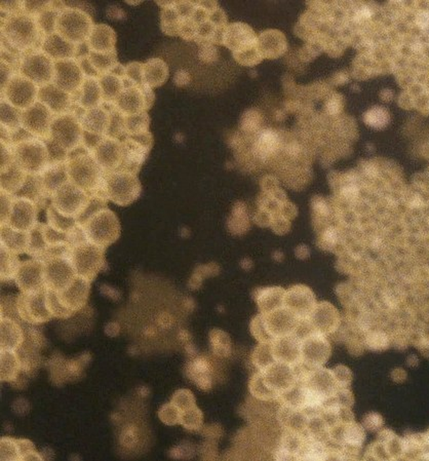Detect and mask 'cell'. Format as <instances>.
Listing matches in <instances>:
<instances>
[{
  "mask_svg": "<svg viewBox=\"0 0 429 461\" xmlns=\"http://www.w3.org/2000/svg\"><path fill=\"white\" fill-rule=\"evenodd\" d=\"M14 308L21 320L29 324H43L53 318L45 303V289L41 292L21 293L17 297Z\"/></svg>",
  "mask_w": 429,
  "mask_h": 461,
  "instance_id": "13",
  "label": "cell"
},
{
  "mask_svg": "<svg viewBox=\"0 0 429 461\" xmlns=\"http://www.w3.org/2000/svg\"><path fill=\"white\" fill-rule=\"evenodd\" d=\"M41 37L36 19L25 12L10 14L2 20L1 39L21 54L35 49Z\"/></svg>",
  "mask_w": 429,
  "mask_h": 461,
  "instance_id": "2",
  "label": "cell"
},
{
  "mask_svg": "<svg viewBox=\"0 0 429 461\" xmlns=\"http://www.w3.org/2000/svg\"><path fill=\"white\" fill-rule=\"evenodd\" d=\"M93 18L89 12L74 6L61 10L56 23V33L75 45L87 43L93 30Z\"/></svg>",
  "mask_w": 429,
  "mask_h": 461,
  "instance_id": "3",
  "label": "cell"
},
{
  "mask_svg": "<svg viewBox=\"0 0 429 461\" xmlns=\"http://www.w3.org/2000/svg\"><path fill=\"white\" fill-rule=\"evenodd\" d=\"M114 108L125 116L146 111L145 100L141 88L127 85L115 101Z\"/></svg>",
  "mask_w": 429,
  "mask_h": 461,
  "instance_id": "27",
  "label": "cell"
},
{
  "mask_svg": "<svg viewBox=\"0 0 429 461\" xmlns=\"http://www.w3.org/2000/svg\"><path fill=\"white\" fill-rule=\"evenodd\" d=\"M14 73L16 72H14V67L12 65L1 61V90L6 87V83Z\"/></svg>",
  "mask_w": 429,
  "mask_h": 461,
  "instance_id": "53",
  "label": "cell"
},
{
  "mask_svg": "<svg viewBox=\"0 0 429 461\" xmlns=\"http://www.w3.org/2000/svg\"><path fill=\"white\" fill-rule=\"evenodd\" d=\"M121 141L123 144V161L119 170L137 174L151 148V135L148 132L142 135L127 136Z\"/></svg>",
  "mask_w": 429,
  "mask_h": 461,
  "instance_id": "14",
  "label": "cell"
},
{
  "mask_svg": "<svg viewBox=\"0 0 429 461\" xmlns=\"http://www.w3.org/2000/svg\"><path fill=\"white\" fill-rule=\"evenodd\" d=\"M39 102L48 107L54 115L71 112L73 96L59 89L53 83L39 88Z\"/></svg>",
  "mask_w": 429,
  "mask_h": 461,
  "instance_id": "21",
  "label": "cell"
},
{
  "mask_svg": "<svg viewBox=\"0 0 429 461\" xmlns=\"http://www.w3.org/2000/svg\"><path fill=\"white\" fill-rule=\"evenodd\" d=\"M418 26L421 27L422 29H426L429 27V12H423L418 16L417 18Z\"/></svg>",
  "mask_w": 429,
  "mask_h": 461,
  "instance_id": "57",
  "label": "cell"
},
{
  "mask_svg": "<svg viewBox=\"0 0 429 461\" xmlns=\"http://www.w3.org/2000/svg\"><path fill=\"white\" fill-rule=\"evenodd\" d=\"M14 161L28 175H41L51 163L45 140L30 137L12 145Z\"/></svg>",
  "mask_w": 429,
  "mask_h": 461,
  "instance_id": "5",
  "label": "cell"
},
{
  "mask_svg": "<svg viewBox=\"0 0 429 461\" xmlns=\"http://www.w3.org/2000/svg\"><path fill=\"white\" fill-rule=\"evenodd\" d=\"M1 380L14 382L22 370L18 354L14 351H1Z\"/></svg>",
  "mask_w": 429,
  "mask_h": 461,
  "instance_id": "36",
  "label": "cell"
},
{
  "mask_svg": "<svg viewBox=\"0 0 429 461\" xmlns=\"http://www.w3.org/2000/svg\"><path fill=\"white\" fill-rule=\"evenodd\" d=\"M89 51L111 52L116 51V33L107 24H95L87 41Z\"/></svg>",
  "mask_w": 429,
  "mask_h": 461,
  "instance_id": "25",
  "label": "cell"
},
{
  "mask_svg": "<svg viewBox=\"0 0 429 461\" xmlns=\"http://www.w3.org/2000/svg\"><path fill=\"white\" fill-rule=\"evenodd\" d=\"M69 181L90 194L104 196L103 184L105 173L98 165L91 152H83L69 154L67 159Z\"/></svg>",
  "mask_w": 429,
  "mask_h": 461,
  "instance_id": "1",
  "label": "cell"
},
{
  "mask_svg": "<svg viewBox=\"0 0 429 461\" xmlns=\"http://www.w3.org/2000/svg\"><path fill=\"white\" fill-rule=\"evenodd\" d=\"M48 249H49V246H48L43 234V223L39 222V224L30 232L26 254L32 257L33 259L43 261L45 255H47Z\"/></svg>",
  "mask_w": 429,
  "mask_h": 461,
  "instance_id": "38",
  "label": "cell"
},
{
  "mask_svg": "<svg viewBox=\"0 0 429 461\" xmlns=\"http://www.w3.org/2000/svg\"><path fill=\"white\" fill-rule=\"evenodd\" d=\"M25 340L24 332L14 318H1V351H18Z\"/></svg>",
  "mask_w": 429,
  "mask_h": 461,
  "instance_id": "30",
  "label": "cell"
},
{
  "mask_svg": "<svg viewBox=\"0 0 429 461\" xmlns=\"http://www.w3.org/2000/svg\"><path fill=\"white\" fill-rule=\"evenodd\" d=\"M16 196L28 198V200L36 203L41 207L43 205V202L45 203V201L48 198L47 196H45V190H43L41 175L27 176L24 186L17 194Z\"/></svg>",
  "mask_w": 429,
  "mask_h": 461,
  "instance_id": "34",
  "label": "cell"
},
{
  "mask_svg": "<svg viewBox=\"0 0 429 461\" xmlns=\"http://www.w3.org/2000/svg\"><path fill=\"white\" fill-rule=\"evenodd\" d=\"M150 119L147 112L138 113V114L125 116V133L127 136L142 135L148 133L149 130Z\"/></svg>",
  "mask_w": 429,
  "mask_h": 461,
  "instance_id": "41",
  "label": "cell"
},
{
  "mask_svg": "<svg viewBox=\"0 0 429 461\" xmlns=\"http://www.w3.org/2000/svg\"><path fill=\"white\" fill-rule=\"evenodd\" d=\"M29 238H30V232H21V230L14 229L6 224H1V227H0L1 248L16 255L27 253Z\"/></svg>",
  "mask_w": 429,
  "mask_h": 461,
  "instance_id": "29",
  "label": "cell"
},
{
  "mask_svg": "<svg viewBox=\"0 0 429 461\" xmlns=\"http://www.w3.org/2000/svg\"><path fill=\"white\" fill-rule=\"evenodd\" d=\"M91 282L77 276V278L64 290L56 292L59 303L71 314L85 307L89 299Z\"/></svg>",
  "mask_w": 429,
  "mask_h": 461,
  "instance_id": "20",
  "label": "cell"
},
{
  "mask_svg": "<svg viewBox=\"0 0 429 461\" xmlns=\"http://www.w3.org/2000/svg\"><path fill=\"white\" fill-rule=\"evenodd\" d=\"M81 45H75L63 39L58 33L41 39V49L54 61L77 58Z\"/></svg>",
  "mask_w": 429,
  "mask_h": 461,
  "instance_id": "23",
  "label": "cell"
},
{
  "mask_svg": "<svg viewBox=\"0 0 429 461\" xmlns=\"http://www.w3.org/2000/svg\"><path fill=\"white\" fill-rule=\"evenodd\" d=\"M357 188L353 187V186H348V187L345 188V189L343 190V194H344V196H346V198H353V196H357Z\"/></svg>",
  "mask_w": 429,
  "mask_h": 461,
  "instance_id": "58",
  "label": "cell"
},
{
  "mask_svg": "<svg viewBox=\"0 0 429 461\" xmlns=\"http://www.w3.org/2000/svg\"><path fill=\"white\" fill-rule=\"evenodd\" d=\"M85 79L77 58L54 61L53 83L62 91L74 95L81 90Z\"/></svg>",
  "mask_w": 429,
  "mask_h": 461,
  "instance_id": "16",
  "label": "cell"
},
{
  "mask_svg": "<svg viewBox=\"0 0 429 461\" xmlns=\"http://www.w3.org/2000/svg\"><path fill=\"white\" fill-rule=\"evenodd\" d=\"M54 115L39 101L22 112V127L33 137L48 140Z\"/></svg>",
  "mask_w": 429,
  "mask_h": 461,
  "instance_id": "15",
  "label": "cell"
},
{
  "mask_svg": "<svg viewBox=\"0 0 429 461\" xmlns=\"http://www.w3.org/2000/svg\"><path fill=\"white\" fill-rule=\"evenodd\" d=\"M216 51L217 50H215L213 45H205L202 52H200V58H202V60L207 61V62L214 61L217 58V52Z\"/></svg>",
  "mask_w": 429,
  "mask_h": 461,
  "instance_id": "54",
  "label": "cell"
},
{
  "mask_svg": "<svg viewBox=\"0 0 429 461\" xmlns=\"http://www.w3.org/2000/svg\"><path fill=\"white\" fill-rule=\"evenodd\" d=\"M14 280L22 293H36L45 290L43 262L37 259L20 262Z\"/></svg>",
  "mask_w": 429,
  "mask_h": 461,
  "instance_id": "17",
  "label": "cell"
},
{
  "mask_svg": "<svg viewBox=\"0 0 429 461\" xmlns=\"http://www.w3.org/2000/svg\"><path fill=\"white\" fill-rule=\"evenodd\" d=\"M99 81L102 94H103L104 102L108 103V104L114 105L117 98L127 88L125 79L113 72L101 75V76H99Z\"/></svg>",
  "mask_w": 429,
  "mask_h": 461,
  "instance_id": "33",
  "label": "cell"
},
{
  "mask_svg": "<svg viewBox=\"0 0 429 461\" xmlns=\"http://www.w3.org/2000/svg\"><path fill=\"white\" fill-rule=\"evenodd\" d=\"M27 176L28 174L23 171L17 165L16 161H14L8 169L1 171V178H0L1 192L10 194V196H17V194L24 186Z\"/></svg>",
  "mask_w": 429,
  "mask_h": 461,
  "instance_id": "31",
  "label": "cell"
},
{
  "mask_svg": "<svg viewBox=\"0 0 429 461\" xmlns=\"http://www.w3.org/2000/svg\"><path fill=\"white\" fill-rule=\"evenodd\" d=\"M87 240L100 248L106 249L116 242L121 234V224L114 212L108 207L92 216L83 225Z\"/></svg>",
  "mask_w": 429,
  "mask_h": 461,
  "instance_id": "7",
  "label": "cell"
},
{
  "mask_svg": "<svg viewBox=\"0 0 429 461\" xmlns=\"http://www.w3.org/2000/svg\"><path fill=\"white\" fill-rule=\"evenodd\" d=\"M90 198L91 194L68 182L54 192L51 204L59 213L77 220L89 204Z\"/></svg>",
  "mask_w": 429,
  "mask_h": 461,
  "instance_id": "10",
  "label": "cell"
},
{
  "mask_svg": "<svg viewBox=\"0 0 429 461\" xmlns=\"http://www.w3.org/2000/svg\"><path fill=\"white\" fill-rule=\"evenodd\" d=\"M63 8H65L63 2L53 1L50 8L35 18L43 37L56 33V19Z\"/></svg>",
  "mask_w": 429,
  "mask_h": 461,
  "instance_id": "35",
  "label": "cell"
},
{
  "mask_svg": "<svg viewBox=\"0 0 429 461\" xmlns=\"http://www.w3.org/2000/svg\"><path fill=\"white\" fill-rule=\"evenodd\" d=\"M180 18L177 10L175 8V3L171 2L169 6L163 8L161 12V28L163 32L169 35L179 34Z\"/></svg>",
  "mask_w": 429,
  "mask_h": 461,
  "instance_id": "42",
  "label": "cell"
},
{
  "mask_svg": "<svg viewBox=\"0 0 429 461\" xmlns=\"http://www.w3.org/2000/svg\"><path fill=\"white\" fill-rule=\"evenodd\" d=\"M18 70L39 88L43 87L53 83L54 61L41 48H35L22 54Z\"/></svg>",
  "mask_w": 429,
  "mask_h": 461,
  "instance_id": "8",
  "label": "cell"
},
{
  "mask_svg": "<svg viewBox=\"0 0 429 461\" xmlns=\"http://www.w3.org/2000/svg\"><path fill=\"white\" fill-rule=\"evenodd\" d=\"M66 161L51 163L41 174L43 190L48 198H51L59 188L70 182Z\"/></svg>",
  "mask_w": 429,
  "mask_h": 461,
  "instance_id": "26",
  "label": "cell"
},
{
  "mask_svg": "<svg viewBox=\"0 0 429 461\" xmlns=\"http://www.w3.org/2000/svg\"><path fill=\"white\" fill-rule=\"evenodd\" d=\"M79 92L77 105L83 110L97 108L104 103L99 77H85Z\"/></svg>",
  "mask_w": 429,
  "mask_h": 461,
  "instance_id": "28",
  "label": "cell"
},
{
  "mask_svg": "<svg viewBox=\"0 0 429 461\" xmlns=\"http://www.w3.org/2000/svg\"><path fill=\"white\" fill-rule=\"evenodd\" d=\"M1 113V127L8 131L14 133L22 127V110L12 106L6 100L2 99L0 103Z\"/></svg>",
  "mask_w": 429,
  "mask_h": 461,
  "instance_id": "37",
  "label": "cell"
},
{
  "mask_svg": "<svg viewBox=\"0 0 429 461\" xmlns=\"http://www.w3.org/2000/svg\"><path fill=\"white\" fill-rule=\"evenodd\" d=\"M144 83L148 87L158 88L163 85L169 76V68L165 61L154 58L144 63Z\"/></svg>",
  "mask_w": 429,
  "mask_h": 461,
  "instance_id": "32",
  "label": "cell"
},
{
  "mask_svg": "<svg viewBox=\"0 0 429 461\" xmlns=\"http://www.w3.org/2000/svg\"><path fill=\"white\" fill-rule=\"evenodd\" d=\"M77 61H79V66H81V71H83L85 77H99V75H98V73L94 69L91 61H90L87 52V54H81V56L77 57Z\"/></svg>",
  "mask_w": 429,
  "mask_h": 461,
  "instance_id": "50",
  "label": "cell"
},
{
  "mask_svg": "<svg viewBox=\"0 0 429 461\" xmlns=\"http://www.w3.org/2000/svg\"><path fill=\"white\" fill-rule=\"evenodd\" d=\"M83 129L76 113L54 115L50 131L49 141L66 152L72 154L83 143Z\"/></svg>",
  "mask_w": 429,
  "mask_h": 461,
  "instance_id": "6",
  "label": "cell"
},
{
  "mask_svg": "<svg viewBox=\"0 0 429 461\" xmlns=\"http://www.w3.org/2000/svg\"><path fill=\"white\" fill-rule=\"evenodd\" d=\"M141 90L143 92L144 100H145L146 111L149 110L154 105L156 96H154L151 88L148 87V85H143V87H141Z\"/></svg>",
  "mask_w": 429,
  "mask_h": 461,
  "instance_id": "55",
  "label": "cell"
},
{
  "mask_svg": "<svg viewBox=\"0 0 429 461\" xmlns=\"http://www.w3.org/2000/svg\"><path fill=\"white\" fill-rule=\"evenodd\" d=\"M174 81H175L176 85H187V83H189L190 81L189 74H188V73L184 70L178 71L177 74H176L175 79H174Z\"/></svg>",
  "mask_w": 429,
  "mask_h": 461,
  "instance_id": "56",
  "label": "cell"
},
{
  "mask_svg": "<svg viewBox=\"0 0 429 461\" xmlns=\"http://www.w3.org/2000/svg\"><path fill=\"white\" fill-rule=\"evenodd\" d=\"M1 460H41L35 451L34 446L28 440L12 439L4 437L0 441Z\"/></svg>",
  "mask_w": 429,
  "mask_h": 461,
  "instance_id": "22",
  "label": "cell"
},
{
  "mask_svg": "<svg viewBox=\"0 0 429 461\" xmlns=\"http://www.w3.org/2000/svg\"><path fill=\"white\" fill-rule=\"evenodd\" d=\"M144 63L131 62L125 66V81L129 83V85L141 88L145 85L144 83Z\"/></svg>",
  "mask_w": 429,
  "mask_h": 461,
  "instance_id": "45",
  "label": "cell"
},
{
  "mask_svg": "<svg viewBox=\"0 0 429 461\" xmlns=\"http://www.w3.org/2000/svg\"><path fill=\"white\" fill-rule=\"evenodd\" d=\"M92 154L104 173L117 171L123 161V141L106 136Z\"/></svg>",
  "mask_w": 429,
  "mask_h": 461,
  "instance_id": "19",
  "label": "cell"
},
{
  "mask_svg": "<svg viewBox=\"0 0 429 461\" xmlns=\"http://www.w3.org/2000/svg\"><path fill=\"white\" fill-rule=\"evenodd\" d=\"M52 3L53 1H24V12L36 18L41 12L50 8Z\"/></svg>",
  "mask_w": 429,
  "mask_h": 461,
  "instance_id": "47",
  "label": "cell"
},
{
  "mask_svg": "<svg viewBox=\"0 0 429 461\" xmlns=\"http://www.w3.org/2000/svg\"><path fill=\"white\" fill-rule=\"evenodd\" d=\"M107 137L118 140H123L127 137L125 115H123V113L119 112L115 108L110 110V123H109Z\"/></svg>",
  "mask_w": 429,
  "mask_h": 461,
  "instance_id": "43",
  "label": "cell"
},
{
  "mask_svg": "<svg viewBox=\"0 0 429 461\" xmlns=\"http://www.w3.org/2000/svg\"><path fill=\"white\" fill-rule=\"evenodd\" d=\"M45 303H47L48 309L51 312L53 318H66L72 316L68 310L65 309L59 303L56 292L47 288H45Z\"/></svg>",
  "mask_w": 429,
  "mask_h": 461,
  "instance_id": "46",
  "label": "cell"
},
{
  "mask_svg": "<svg viewBox=\"0 0 429 461\" xmlns=\"http://www.w3.org/2000/svg\"><path fill=\"white\" fill-rule=\"evenodd\" d=\"M0 6L2 12H6L8 16L24 12V1H2Z\"/></svg>",
  "mask_w": 429,
  "mask_h": 461,
  "instance_id": "51",
  "label": "cell"
},
{
  "mask_svg": "<svg viewBox=\"0 0 429 461\" xmlns=\"http://www.w3.org/2000/svg\"><path fill=\"white\" fill-rule=\"evenodd\" d=\"M366 121L372 127H382L387 123V114L382 109H374L366 116Z\"/></svg>",
  "mask_w": 429,
  "mask_h": 461,
  "instance_id": "48",
  "label": "cell"
},
{
  "mask_svg": "<svg viewBox=\"0 0 429 461\" xmlns=\"http://www.w3.org/2000/svg\"><path fill=\"white\" fill-rule=\"evenodd\" d=\"M79 117L83 131L103 137L107 136L110 110L100 106L90 110H83Z\"/></svg>",
  "mask_w": 429,
  "mask_h": 461,
  "instance_id": "24",
  "label": "cell"
},
{
  "mask_svg": "<svg viewBox=\"0 0 429 461\" xmlns=\"http://www.w3.org/2000/svg\"><path fill=\"white\" fill-rule=\"evenodd\" d=\"M142 186L137 174L117 171L105 173L103 192L108 201L115 205L125 207L133 204L141 194Z\"/></svg>",
  "mask_w": 429,
  "mask_h": 461,
  "instance_id": "4",
  "label": "cell"
},
{
  "mask_svg": "<svg viewBox=\"0 0 429 461\" xmlns=\"http://www.w3.org/2000/svg\"><path fill=\"white\" fill-rule=\"evenodd\" d=\"M278 139L276 136L271 132H266L260 139V150H265V152H271L275 148Z\"/></svg>",
  "mask_w": 429,
  "mask_h": 461,
  "instance_id": "52",
  "label": "cell"
},
{
  "mask_svg": "<svg viewBox=\"0 0 429 461\" xmlns=\"http://www.w3.org/2000/svg\"><path fill=\"white\" fill-rule=\"evenodd\" d=\"M14 196L1 192V224H6L10 218Z\"/></svg>",
  "mask_w": 429,
  "mask_h": 461,
  "instance_id": "49",
  "label": "cell"
},
{
  "mask_svg": "<svg viewBox=\"0 0 429 461\" xmlns=\"http://www.w3.org/2000/svg\"><path fill=\"white\" fill-rule=\"evenodd\" d=\"M39 205L36 203L26 198L14 196L12 213L6 224L21 232H31L39 224Z\"/></svg>",
  "mask_w": 429,
  "mask_h": 461,
  "instance_id": "18",
  "label": "cell"
},
{
  "mask_svg": "<svg viewBox=\"0 0 429 461\" xmlns=\"http://www.w3.org/2000/svg\"><path fill=\"white\" fill-rule=\"evenodd\" d=\"M48 225L53 227L56 232L67 234L77 225V220L66 217L59 213L53 205H50L47 209Z\"/></svg>",
  "mask_w": 429,
  "mask_h": 461,
  "instance_id": "40",
  "label": "cell"
},
{
  "mask_svg": "<svg viewBox=\"0 0 429 461\" xmlns=\"http://www.w3.org/2000/svg\"><path fill=\"white\" fill-rule=\"evenodd\" d=\"M39 85H35L30 79H26L19 72L14 73L6 87L1 90L2 99L20 109L26 110L39 101Z\"/></svg>",
  "mask_w": 429,
  "mask_h": 461,
  "instance_id": "11",
  "label": "cell"
},
{
  "mask_svg": "<svg viewBox=\"0 0 429 461\" xmlns=\"http://www.w3.org/2000/svg\"><path fill=\"white\" fill-rule=\"evenodd\" d=\"M105 249L100 248L90 242L72 247L70 252V261L76 274L93 282L94 278L103 270L105 265L104 257Z\"/></svg>",
  "mask_w": 429,
  "mask_h": 461,
  "instance_id": "9",
  "label": "cell"
},
{
  "mask_svg": "<svg viewBox=\"0 0 429 461\" xmlns=\"http://www.w3.org/2000/svg\"><path fill=\"white\" fill-rule=\"evenodd\" d=\"M43 262L45 288L50 290L56 292L64 290L77 278L70 257L50 256Z\"/></svg>",
  "mask_w": 429,
  "mask_h": 461,
  "instance_id": "12",
  "label": "cell"
},
{
  "mask_svg": "<svg viewBox=\"0 0 429 461\" xmlns=\"http://www.w3.org/2000/svg\"><path fill=\"white\" fill-rule=\"evenodd\" d=\"M20 262L18 255L1 248V280H14Z\"/></svg>",
  "mask_w": 429,
  "mask_h": 461,
  "instance_id": "44",
  "label": "cell"
},
{
  "mask_svg": "<svg viewBox=\"0 0 429 461\" xmlns=\"http://www.w3.org/2000/svg\"><path fill=\"white\" fill-rule=\"evenodd\" d=\"M87 56H89L90 61H91L94 69L99 76L106 74V73L112 72L113 69L119 64L118 60H117L116 51L106 52V54L89 51L87 52Z\"/></svg>",
  "mask_w": 429,
  "mask_h": 461,
  "instance_id": "39",
  "label": "cell"
}]
</instances>
